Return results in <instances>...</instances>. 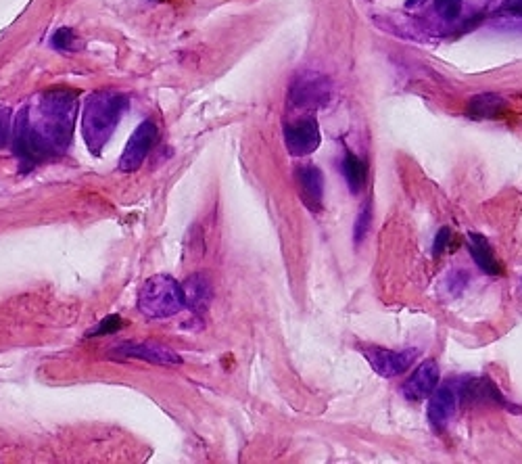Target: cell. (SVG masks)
<instances>
[{"label":"cell","instance_id":"6da1fadb","mask_svg":"<svg viewBox=\"0 0 522 464\" xmlns=\"http://www.w3.org/2000/svg\"><path fill=\"white\" fill-rule=\"evenodd\" d=\"M76 118L78 92L69 88L44 90L23 105L13 124V153L21 172L63 157L74 141Z\"/></svg>","mask_w":522,"mask_h":464},{"label":"cell","instance_id":"7a4b0ae2","mask_svg":"<svg viewBox=\"0 0 522 464\" xmlns=\"http://www.w3.org/2000/svg\"><path fill=\"white\" fill-rule=\"evenodd\" d=\"M130 99L120 90H97L88 95L82 111V136L88 151L99 157L128 111Z\"/></svg>","mask_w":522,"mask_h":464},{"label":"cell","instance_id":"3957f363","mask_svg":"<svg viewBox=\"0 0 522 464\" xmlns=\"http://www.w3.org/2000/svg\"><path fill=\"white\" fill-rule=\"evenodd\" d=\"M186 308V295L174 276L155 274L138 291V312L149 320L174 318Z\"/></svg>","mask_w":522,"mask_h":464},{"label":"cell","instance_id":"277c9868","mask_svg":"<svg viewBox=\"0 0 522 464\" xmlns=\"http://www.w3.org/2000/svg\"><path fill=\"white\" fill-rule=\"evenodd\" d=\"M157 143H159V130H157L155 122L153 120L140 122L138 128L128 138V145L122 153L120 166L117 168H120V172H124V174H132V172L140 170V166L145 164L149 153L155 149Z\"/></svg>","mask_w":522,"mask_h":464},{"label":"cell","instance_id":"5b68a950","mask_svg":"<svg viewBox=\"0 0 522 464\" xmlns=\"http://www.w3.org/2000/svg\"><path fill=\"white\" fill-rule=\"evenodd\" d=\"M330 95L332 86L328 78L316 72H305L291 84L289 101L297 109H318L330 101Z\"/></svg>","mask_w":522,"mask_h":464},{"label":"cell","instance_id":"8992f818","mask_svg":"<svg viewBox=\"0 0 522 464\" xmlns=\"http://www.w3.org/2000/svg\"><path fill=\"white\" fill-rule=\"evenodd\" d=\"M109 358L142 360V362H151V364H159V366L182 364V358L174 350H170V347H165L161 343H153V341H142V343L122 341V343H117L115 347H111Z\"/></svg>","mask_w":522,"mask_h":464},{"label":"cell","instance_id":"52a82bcc","mask_svg":"<svg viewBox=\"0 0 522 464\" xmlns=\"http://www.w3.org/2000/svg\"><path fill=\"white\" fill-rule=\"evenodd\" d=\"M284 143H287V149L293 157L314 153L322 143L318 122L314 118H303L299 122L287 124L284 126Z\"/></svg>","mask_w":522,"mask_h":464},{"label":"cell","instance_id":"ba28073f","mask_svg":"<svg viewBox=\"0 0 522 464\" xmlns=\"http://www.w3.org/2000/svg\"><path fill=\"white\" fill-rule=\"evenodd\" d=\"M366 360L370 366L376 370V375L381 377H397L414 364L416 360V350H406V352H393V350H383V347H366L364 350Z\"/></svg>","mask_w":522,"mask_h":464},{"label":"cell","instance_id":"9c48e42d","mask_svg":"<svg viewBox=\"0 0 522 464\" xmlns=\"http://www.w3.org/2000/svg\"><path fill=\"white\" fill-rule=\"evenodd\" d=\"M439 375V364L435 360H424L406 381V385L401 387L403 398L410 402H422L433 396V391L439 385Z\"/></svg>","mask_w":522,"mask_h":464},{"label":"cell","instance_id":"30bf717a","mask_svg":"<svg viewBox=\"0 0 522 464\" xmlns=\"http://www.w3.org/2000/svg\"><path fill=\"white\" fill-rule=\"evenodd\" d=\"M299 195L307 210L320 212L324 201V174L318 166H303L297 170Z\"/></svg>","mask_w":522,"mask_h":464},{"label":"cell","instance_id":"8fae6325","mask_svg":"<svg viewBox=\"0 0 522 464\" xmlns=\"http://www.w3.org/2000/svg\"><path fill=\"white\" fill-rule=\"evenodd\" d=\"M456 406H458V393L452 385L445 387H437L433 391V398L429 404V421L435 429H443L452 416L456 414Z\"/></svg>","mask_w":522,"mask_h":464},{"label":"cell","instance_id":"7c38bea8","mask_svg":"<svg viewBox=\"0 0 522 464\" xmlns=\"http://www.w3.org/2000/svg\"><path fill=\"white\" fill-rule=\"evenodd\" d=\"M184 295H186V308L195 312V316H205L211 297H213V289L209 278L205 274H193L186 278V283L182 285Z\"/></svg>","mask_w":522,"mask_h":464},{"label":"cell","instance_id":"4fadbf2b","mask_svg":"<svg viewBox=\"0 0 522 464\" xmlns=\"http://www.w3.org/2000/svg\"><path fill=\"white\" fill-rule=\"evenodd\" d=\"M506 111H508V101L502 95H497V92H483V95L472 97L466 107L468 118L479 122L497 120Z\"/></svg>","mask_w":522,"mask_h":464},{"label":"cell","instance_id":"5bb4252c","mask_svg":"<svg viewBox=\"0 0 522 464\" xmlns=\"http://www.w3.org/2000/svg\"><path fill=\"white\" fill-rule=\"evenodd\" d=\"M468 249H470L472 260L477 262V266L485 274H493V276L502 274L504 268H502L500 262H497L489 241L483 235H477V232H472V235H468Z\"/></svg>","mask_w":522,"mask_h":464},{"label":"cell","instance_id":"9a60e30c","mask_svg":"<svg viewBox=\"0 0 522 464\" xmlns=\"http://www.w3.org/2000/svg\"><path fill=\"white\" fill-rule=\"evenodd\" d=\"M343 174H345V180L349 184V191L353 195H358L364 189V184H366L368 166L364 164V161L358 155L347 153L345 159H343Z\"/></svg>","mask_w":522,"mask_h":464},{"label":"cell","instance_id":"2e32d148","mask_svg":"<svg viewBox=\"0 0 522 464\" xmlns=\"http://www.w3.org/2000/svg\"><path fill=\"white\" fill-rule=\"evenodd\" d=\"M51 46L59 53H74L78 46V36L71 28H61L51 36Z\"/></svg>","mask_w":522,"mask_h":464},{"label":"cell","instance_id":"e0dca14e","mask_svg":"<svg viewBox=\"0 0 522 464\" xmlns=\"http://www.w3.org/2000/svg\"><path fill=\"white\" fill-rule=\"evenodd\" d=\"M124 329V320L122 316H107L105 320H101L97 327H92L88 333H86V339H92V337H107V335H115L117 331Z\"/></svg>","mask_w":522,"mask_h":464},{"label":"cell","instance_id":"ac0fdd59","mask_svg":"<svg viewBox=\"0 0 522 464\" xmlns=\"http://www.w3.org/2000/svg\"><path fill=\"white\" fill-rule=\"evenodd\" d=\"M370 220H372V210H370V203H366L360 214H358V220H355V226H353V237H355V243H362L368 232H370Z\"/></svg>","mask_w":522,"mask_h":464},{"label":"cell","instance_id":"d6986e66","mask_svg":"<svg viewBox=\"0 0 522 464\" xmlns=\"http://www.w3.org/2000/svg\"><path fill=\"white\" fill-rule=\"evenodd\" d=\"M13 132V111L11 107H0V149L9 145V138Z\"/></svg>","mask_w":522,"mask_h":464},{"label":"cell","instance_id":"ffe728a7","mask_svg":"<svg viewBox=\"0 0 522 464\" xmlns=\"http://www.w3.org/2000/svg\"><path fill=\"white\" fill-rule=\"evenodd\" d=\"M435 7L443 19H456L462 11V0H435Z\"/></svg>","mask_w":522,"mask_h":464},{"label":"cell","instance_id":"44dd1931","mask_svg":"<svg viewBox=\"0 0 522 464\" xmlns=\"http://www.w3.org/2000/svg\"><path fill=\"white\" fill-rule=\"evenodd\" d=\"M449 241H452V230H449L447 226H443V228L437 232L435 243H433V255H435V258H441V255H443L445 249H447V245H449Z\"/></svg>","mask_w":522,"mask_h":464},{"label":"cell","instance_id":"7402d4cb","mask_svg":"<svg viewBox=\"0 0 522 464\" xmlns=\"http://www.w3.org/2000/svg\"><path fill=\"white\" fill-rule=\"evenodd\" d=\"M506 11L522 17V0H506Z\"/></svg>","mask_w":522,"mask_h":464},{"label":"cell","instance_id":"603a6c76","mask_svg":"<svg viewBox=\"0 0 522 464\" xmlns=\"http://www.w3.org/2000/svg\"><path fill=\"white\" fill-rule=\"evenodd\" d=\"M422 3H426V0H408V3H406V7H408V9H414V7L422 5Z\"/></svg>","mask_w":522,"mask_h":464}]
</instances>
